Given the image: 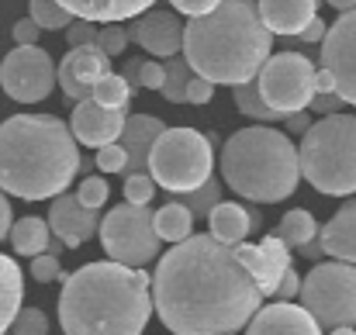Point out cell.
<instances>
[{"instance_id":"6da1fadb","label":"cell","mask_w":356,"mask_h":335,"mask_svg":"<svg viewBox=\"0 0 356 335\" xmlns=\"http://www.w3.org/2000/svg\"><path fill=\"white\" fill-rule=\"evenodd\" d=\"M263 301L259 284L236 256V245L187 235L159 256L152 273V308L173 335H222L242 329Z\"/></svg>"},{"instance_id":"7a4b0ae2","label":"cell","mask_w":356,"mask_h":335,"mask_svg":"<svg viewBox=\"0 0 356 335\" xmlns=\"http://www.w3.org/2000/svg\"><path fill=\"white\" fill-rule=\"evenodd\" d=\"M152 315V277L142 266L87 263L63 280L59 325L66 335H142Z\"/></svg>"},{"instance_id":"3957f363","label":"cell","mask_w":356,"mask_h":335,"mask_svg":"<svg viewBox=\"0 0 356 335\" xmlns=\"http://www.w3.org/2000/svg\"><path fill=\"white\" fill-rule=\"evenodd\" d=\"M80 149L56 114H14L0 124V190L21 201H49L70 190Z\"/></svg>"},{"instance_id":"277c9868","label":"cell","mask_w":356,"mask_h":335,"mask_svg":"<svg viewBox=\"0 0 356 335\" xmlns=\"http://www.w3.org/2000/svg\"><path fill=\"white\" fill-rule=\"evenodd\" d=\"M184 59L208 83L238 87L256 80L273 52V31L252 0H222L215 10L184 24Z\"/></svg>"},{"instance_id":"5b68a950","label":"cell","mask_w":356,"mask_h":335,"mask_svg":"<svg viewBox=\"0 0 356 335\" xmlns=\"http://www.w3.org/2000/svg\"><path fill=\"white\" fill-rule=\"evenodd\" d=\"M222 180L245 201L280 204L301 180L298 145L277 128H242L222 145Z\"/></svg>"},{"instance_id":"8992f818","label":"cell","mask_w":356,"mask_h":335,"mask_svg":"<svg viewBox=\"0 0 356 335\" xmlns=\"http://www.w3.org/2000/svg\"><path fill=\"white\" fill-rule=\"evenodd\" d=\"M301 177L325 197L356 194V114H322L301 135Z\"/></svg>"},{"instance_id":"52a82bcc","label":"cell","mask_w":356,"mask_h":335,"mask_svg":"<svg viewBox=\"0 0 356 335\" xmlns=\"http://www.w3.org/2000/svg\"><path fill=\"white\" fill-rule=\"evenodd\" d=\"M215 170V145L197 128H163L149 152V177L166 194L201 187Z\"/></svg>"},{"instance_id":"ba28073f","label":"cell","mask_w":356,"mask_h":335,"mask_svg":"<svg viewBox=\"0 0 356 335\" xmlns=\"http://www.w3.org/2000/svg\"><path fill=\"white\" fill-rule=\"evenodd\" d=\"M298 294L318 325H356V263H318L301 280Z\"/></svg>"},{"instance_id":"9c48e42d","label":"cell","mask_w":356,"mask_h":335,"mask_svg":"<svg viewBox=\"0 0 356 335\" xmlns=\"http://www.w3.org/2000/svg\"><path fill=\"white\" fill-rule=\"evenodd\" d=\"M104 252L124 263V266H145L159 256V235L152 228V211L149 204H131L124 201L108 211V218L97 228Z\"/></svg>"},{"instance_id":"30bf717a","label":"cell","mask_w":356,"mask_h":335,"mask_svg":"<svg viewBox=\"0 0 356 335\" xmlns=\"http://www.w3.org/2000/svg\"><path fill=\"white\" fill-rule=\"evenodd\" d=\"M259 97L284 117L305 111L315 97V66L301 52H277L256 73Z\"/></svg>"},{"instance_id":"8fae6325","label":"cell","mask_w":356,"mask_h":335,"mask_svg":"<svg viewBox=\"0 0 356 335\" xmlns=\"http://www.w3.org/2000/svg\"><path fill=\"white\" fill-rule=\"evenodd\" d=\"M0 87L17 104H38L56 87V63L38 45H17L0 63Z\"/></svg>"},{"instance_id":"7c38bea8","label":"cell","mask_w":356,"mask_h":335,"mask_svg":"<svg viewBox=\"0 0 356 335\" xmlns=\"http://www.w3.org/2000/svg\"><path fill=\"white\" fill-rule=\"evenodd\" d=\"M322 66L336 80V94L356 108V7L343 10L322 38Z\"/></svg>"},{"instance_id":"4fadbf2b","label":"cell","mask_w":356,"mask_h":335,"mask_svg":"<svg viewBox=\"0 0 356 335\" xmlns=\"http://www.w3.org/2000/svg\"><path fill=\"white\" fill-rule=\"evenodd\" d=\"M111 73V56L97 45V42H87V45H70V52L63 56V63L56 66V83L63 87V94L70 101H87L94 94V83Z\"/></svg>"},{"instance_id":"5bb4252c","label":"cell","mask_w":356,"mask_h":335,"mask_svg":"<svg viewBox=\"0 0 356 335\" xmlns=\"http://www.w3.org/2000/svg\"><path fill=\"white\" fill-rule=\"evenodd\" d=\"M131 42L142 45L149 56L156 59H170V56H180L184 49V24L173 10H142L135 14L131 28H128Z\"/></svg>"},{"instance_id":"9a60e30c","label":"cell","mask_w":356,"mask_h":335,"mask_svg":"<svg viewBox=\"0 0 356 335\" xmlns=\"http://www.w3.org/2000/svg\"><path fill=\"white\" fill-rule=\"evenodd\" d=\"M49 228H52V235H59V238L66 242V249H76V245H83L87 238L97 235L101 215H97V208H87L76 194H66V190H63V194L52 197Z\"/></svg>"},{"instance_id":"2e32d148","label":"cell","mask_w":356,"mask_h":335,"mask_svg":"<svg viewBox=\"0 0 356 335\" xmlns=\"http://www.w3.org/2000/svg\"><path fill=\"white\" fill-rule=\"evenodd\" d=\"M236 256L245 263V270L252 273V280L259 284L263 297L277 291L280 277L291 270V245H284L277 235H266L259 245H245V238L236 245Z\"/></svg>"},{"instance_id":"e0dca14e","label":"cell","mask_w":356,"mask_h":335,"mask_svg":"<svg viewBox=\"0 0 356 335\" xmlns=\"http://www.w3.org/2000/svg\"><path fill=\"white\" fill-rule=\"evenodd\" d=\"M124 117L128 114L118 111V108H104L94 97H87V101H76L73 117H70V131L76 135L80 145L101 149L108 142H118L121 128H124Z\"/></svg>"},{"instance_id":"ac0fdd59","label":"cell","mask_w":356,"mask_h":335,"mask_svg":"<svg viewBox=\"0 0 356 335\" xmlns=\"http://www.w3.org/2000/svg\"><path fill=\"white\" fill-rule=\"evenodd\" d=\"M245 335H322V329L305 304L277 301L256 308V315L245 322Z\"/></svg>"},{"instance_id":"d6986e66","label":"cell","mask_w":356,"mask_h":335,"mask_svg":"<svg viewBox=\"0 0 356 335\" xmlns=\"http://www.w3.org/2000/svg\"><path fill=\"white\" fill-rule=\"evenodd\" d=\"M159 94L170 104H208L215 94V83H208L204 76H197L184 56H170L163 63V87Z\"/></svg>"},{"instance_id":"ffe728a7","label":"cell","mask_w":356,"mask_h":335,"mask_svg":"<svg viewBox=\"0 0 356 335\" xmlns=\"http://www.w3.org/2000/svg\"><path fill=\"white\" fill-rule=\"evenodd\" d=\"M163 128L166 124L159 117H152V114H131V117H124V128H121V135H118L121 149L128 156V163L121 170L124 177L128 173H149V152H152V142L159 138Z\"/></svg>"},{"instance_id":"44dd1931","label":"cell","mask_w":356,"mask_h":335,"mask_svg":"<svg viewBox=\"0 0 356 335\" xmlns=\"http://www.w3.org/2000/svg\"><path fill=\"white\" fill-rule=\"evenodd\" d=\"M256 7L273 35H298L318 14V0H259Z\"/></svg>"},{"instance_id":"7402d4cb","label":"cell","mask_w":356,"mask_h":335,"mask_svg":"<svg viewBox=\"0 0 356 335\" xmlns=\"http://www.w3.org/2000/svg\"><path fill=\"white\" fill-rule=\"evenodd\" d=\"M318 242L329 256L343 263H356V201H346L332 215V222L318 231Z\"/></svg>"},{"instance_id":"603a6c76","label":"cell","mask_w":356,"mask_h":335,"mask_svg":"<svg viewBox=\"0 0 356 335\" xmlns=\"http://www.w3.org/2000/svg\"><path fill=\"white\" fill-rule=\"evenodd\" d=\"M208 224H211V235L229 242V245H238L256 224H259V215L252 208H242V204H229V201H218L211 211H208Z\"/></svg>"},{"instance_id":"cb8c5ba5","label":"cell","mask_w":356,"mask_h":335,"mask_svg":"<svg viewBox=\"0 0 356 335\" xmlns=\"http://www.w3.org/2000/svg\"><path fill=\"white\" fill-rule=\"evenodd\" d=\"M73 17H87V21H128L142 10H149L156 0H59Z\"/></svg>"},{"instance_id":"d4e9b609","label":"cell","mask_w":356,"mask_h":335,"mask_svg":"<svg viewBox=\"0 0 356 335\" xmlns=\"http://www.w3.org/2000/svg\"><path fill=\"white\" fill-rule=\"evenodd\" d=\"M24 301V277H21V266L0 252V332L10 329L17 308Z\"/></svg>"},{"instance_id":"484cf974","label":"cell","mask_w":356,"mask_h":335,"mask_svg":"<svg viewBox=\"0 0 356 335\" xmlns=\"http://www.w3.org/2000/svg\"><path fill=\"white\" fill-rule=\"evenodd\" d=\"M10 245H14V252L17 256H38V252H45L49 249V238H52V228L45 218H38V215H28V218H21V222L10 224Z\"/></svg>"},{"instance_id":"4316f807","label":"cell","mask_w":356,"mask_h":335,"mask_svg":"<svg viewBox=\"0 0 356 335\" xmlns=\"http://www.w3.org/2000/svg\"><path fill=\"white\" fill-rule=\"evenodd\" d=\"M152 228H156L159 242H180V238H187L194 231V215H191L187 204L170 201L159 211H152Z\"/></svg>"},{"instance_id":"83f0119b","label":"cell","mask_w":356,"mask_h":335,"mask_svg":"<svg viewBox=\"0 0 356 335\" xmlns=\"http://www.w3.org/2000/svg\"><path fill=\"white\" fill-rule=\"evenodd\" d=\"M284 245H291V249H298V245H305L308 238H318V222H315V215L312 211H305V208H294V211H287L280 224H277V231H273Z\"/></svg>"},{"instance_id":"f1b7e54d","label":"cell","mask_w":356,"mask_h":335,"mask_svg":"<svg viewBox=\"0 0 356 335\" xmlns=\"http://www.w3.org/2000/svg\"><path fill=\"white\" fill-rule=\"evenodd\" d=\"M232 101H236V108L242 114H249V117H256V121H266V124H273V121H284V114L273 111L263 97H259V87H256V80H245V83H238L232 87Z\"/></svg>"},{"instance_id":"f546056e","label":"cell","mask_w":356,"mask_h":335,"mask_svg":"<svg viewBox=\"0 0 356 335\" xmlns=\"http://www.w3.org/2000/svg\"><path fill=\"white\" fill-rule=\"evenodd\" d=\"M222 194H225V187H222V180H215V173L201 183V187H194V190H184V194H173L180 204H187L191 208V215L194 218H208V211L222 201Z\"/></svg>"},{"instance_id":"4dcf8cb0","label":"cell","mask_w":356,"mask_h":335,"mask_svg":"<svg viewBox=\"0 0 356 335\" xmlns=\"http://www.w3.org/2000/svg\"><path fill=\"white\" fill-rule=\"evenodd\" d=\"M97 104H104V108H118L124 111L128 108V101L135 97L131 94V87H128V80L121 76V73H104L97 83H94V94H90Z\"/></svg>"},{"instance_id":"1f68e13d","label":"cell","mask_w":356,"mask_h":335,"mask_svg":"<svg viewBox=\"0 0 356 335\" xmlns=\"http://www.w3.org/2000/svg\"><path fill=\"white\" fill-rule=\"evenodd\" d=\"M28 17L42 28V31H63L70 21H73V14L59 3V0H28Z\"/></svg>"},{"instance_id":"d6a6232c","label":"cell","mask_w":356,"mask_h":335,"mask_svg":"<svg viewBox=\"0 0 356 335\" xmlns=\"http://www.w3.org/2000/svg\"><path fill=\"white\" fill-rule=\"evenodd\" d=\"M10 335H49V318L38 308H17L14 322H10Z\"/></svg>"},{"instance_id":"836d02e7","label":"cell","mask_w":356,"mask_h":335,"mask_svg":"<svg viewBox=\"0 0 356 335\" xmlns=\"http://www.w3.org/2000/svg\"><path fill=\"white\" fill-rule=\"evenodd\" d=\"M108 56H121L124 49H128V42H131V35H128V28L118 24V21H104V28H97V38H94Z\"/></svg>"},{"instance_id":"e575fe53","label":"cell","mask_w":356,"mask_h":335,"mask_svg":"<svg viewBox=\"0 0 356 335\" xmlns=\"http://www.w3.org/2000/svg\"><path fill=\"white\" fill-rule=\"evenodd\" d=\"M156 194V180L149 173H128L124 177V201L131 204H149Z\"/></svg>"},{"instance_id":"d590c367","label":"cell","mask_w":356,"mask_h":335,"mask_svg":"<svg viewBox=\"0 0 356 335\" xmlns=\"http://www.w3.org/2000/svg\"><path fill=\"white\" fill-rule=\"evenodd\" d=\"M76 197H80L87 208H104V201L111 197V187H108V180H104V177H83V183H80Z\"/></svg>"},{"instance_id":"8d00e7d4","label":"cell","mask_w":356,"mask_h":335,"mask_svg":"<svg viewBox=\"0 0 356 335\" xmlns=\"http://www.w3.org/2000/svg\"><path fill=\"white\" fill-rule=\"evenodd\" d=\"M31 277H35L38 284H56V280H63L59 256H52V252H38V256H31Z\"/></svg>"},{"instance_id":"74e56055","label":"cell","mask_w":356,"mask_h":335,"mask_svg":"<svg viewBox=\"0 0 356 335\" xmlns=\"http://www.w3.org/2000/svg\"><path fill=\"white\" fill-rule=\"evenodd\" d=\"M124 163H128V156H124L121 142H108V145H101V149H97V159H94V166H97V170H104V173H121V170H124Z\"/></svg>"},{"instance_id":"f35d334b","label":"cell","mask_w":356,"mask_h":335,"mask_svg":"<svg viewBox=\"0 0 356 335\" xmlns=\"http://www.w3.org/2000/svg\"><path fill=\"white\" fill-rule=\"evenodd\" d=\"M97 38V21H87V17H73L66 24V42L70 45H87Z\"/></svg>"},{"instance_id":"ab89813d","label":"cell","mask_w":356,"mask_h":335,"mask_svg":"<svg viewBox=\"0 0 356 335\" xmlns=\"http://www.w3.org/2000/svg\"><path fill=\"white\" fill-rule=\"evenodd\" d=\"M138 87L142 90H159L163 87V63L142 59V66H138Z\"/></svg>"},{"instance_id":"60d3db41","label":"cell","mask_w":356,"mask_h":335,"mask_svg":"<svg viewBox=\"0 0 356 335\" xmlns=\"http://www.w3.org/2000/svg\"><path fill=\"white\" fill-rule=\"evenodd\" d=\"M14 42L17 45H38V35H42V28L31 21V17H21V21H14Z\"/></svg>"},{"instance_id":"b9f144b4","label":"cell","mask_w":356,"mask_h":335,"mask_svg":"<svg viewBox=\"0 0 356 335\" xmlns=\"http://www.w3.org/2000/svg\"><path fill=\"white\" fill-rule=\"evenodd\" d=\"M308 108H312L315 114H336V111H343V108H346V101H343L336 90H329V94H315Z\"/></svg>"},{"instance_id":"7bdbcfd3","label":"cell","mask_w":356,"mask_h":335,"mask_svg":"<svg viewBox=\"0 0 356 335\" xmlns=\"http://www.w3.org/2000/svg\"><path fill=\"white\" fill-rule=\"evenodd\" d=\"M170 3H173V10H180V14H187V17H201V14L215 10L222 0H170Z\"/></svg>"},{"instance_id":"ee69618b","label":"cell","mask_w":356,"mask_h":335,"mask_svg":"<svg viewBox=\"0 0 356 335\" xmlns=\"http://www.w3.org/2000/svg\"><path fill=\"white\" fill-rule=\"evenodd\" d=\"M298 291H301V277H298L294 270H287V273L280 277V284H277L273 297H277V301H291V297H298Z\"/></svg>"},{"instance_id":"f6af8a7d","label":"cell","mask_w":356,"mask_h":335,"mask_svg":"<svg viewBox=\"0 0 356 335\" xmlns=\"http://www.w3.org/2000/svg\"><path fill=\"white\" fill-rule=\"evenodd\" d=\"M325 31H329V28H325V21L315 14V17L298 31V38H301V42H308V45H315V42H322V38H325Z\"/></svg>"},{"instance_id":"bcb514c9","label":"cell","mask_w":356,"mask_h":335,"mask_svg":"<svg viewBox=\"0 0 356 335\" xmlns=\"http://www.w3.org/2000/svg\"><path fill=\"white\" fill-rule=\"evenodd\" d=\"M284 121H287V128H291L294 135H305V131H308V124H312V117H308V108H305V111L287 114Z\"/></svg>"},{"instance_id":"7dc6e473","label":"cell","mask_w":356,"mask_h":335,"mask_svg":"<svg viewBox=\"0 0 356 335\" xmlns=\"http://www.w3.org/2000/svg\"><path fill=\"white\" fill-rule=\"evenodd\" d=\"M10 224H14V211H10V201H7V194L0 190V238H7Z\"/></svg>"},{"instance_id":"c3c4849f","label":"cell","mask_w":356,"mask_h":335,"mask_svg":"<svg viewBox=\"0 0 356 335\" xmlns=\"http://www.w3.org/2000/svg\"><path fill=\"white\" fill-rule=\"evenodd\" d=\"M138 66H142V59H128V63H124V70H121V76L128 80L131 94H138V90H142V87H138Z\"/></svg>"},{"instance_id":"681fc988","label":"cell","mask_w":356,"mask_h":335,"mask_svg":"<svg viewBox=\"0 0 356 335\" xmlns=\"http://www.w3.org/2000/svg\"><path fill=\"white\" fill-rule=\"evenodd\" d=\"M329 90H336V80H332V73L322 66V70H315V94H329Z\"/></svg>"},{"instance_id":"f907efd6","label":"cell","mask_w":356,"mask_h":335,"mask_svg":"<svg viewBox=\"0 0 356 335\" xmlns=\"http://www.w3.org/2000/svg\"><path fill=\"white\" fill-rule=\"evenodd\" d=\"M325 249H322V242L318 238H308L305 245H298V256H305V259H318Z\"/></svg>"},{"instance_id":"816d5d0a","label":"cell","mask_w":356,"mask_h":335,"mask_svg":"<svg viewBox=\"0 0 356 335\" xmlns=\"http://www.w3.org/2000/svg\"><path fill=\"white\" fill-rule=\"evenodd\" d=\"M329 7H336V10H353L356 7V0H325Z\"/></svg>"},{"instance_id":"f5cc1de1","label":"cell","mask_w":356,"mask_h":335,"mask_svg":"<svg viewBox=\"0 0 356 335\" xmlns=\"http://www.w3.org/2000/svg\"><path fill=\"white\" fill-rule=\"evenodd\" d=\"M332 335H356V329H353V325H336V329H332Z\"/></svg>"},{"instance_id":"db71d44e","label":"cell","mask_w":356,"mask_h":335,"mask_svg":"<svg viewBox=\"0 0 356 335\" xmlns=\"http://www.w3.org/2000/svg\"><path fill=\"white\" fill-rule=\"evenodd\" d=\"M0 335H10V329H7V332H0Z\"/></svg>"},{"instance_id":"11a10c76","label":"cell","mask_w":356,"mask_h":335,"mask_svg":"<svg viewBox=\"0 0 356 335\" xmlns=\"http://www.w3.org/2000/svg\"><path fill=\"white\" fill-rule=\"evenodd\" d=\"M222 335H236V332H222Z\"/></svg>"}]
</instances>
